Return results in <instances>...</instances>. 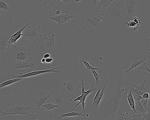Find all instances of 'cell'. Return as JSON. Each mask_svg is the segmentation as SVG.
<instances>
[{
	"mask_svg": "<svg viewBox=\"0 0 150 120\" xmlns=\"http://www.w3.org/2000/svg\"><path fill=\"white\" fill-rule=\"evenodd\" d=\"M127 90L120 80L110 84L104 98L86 120H115L117 110Z\"/></svg>",
	"mask_w": 150,
	"mask_h": 120,
	"instance_id": "1",
	"label": "cell"
},
{
	"mask_svg": "<svg viewBox=\"0 0 150 120\" xmlns=\"http://www.w3.org/2000/svg\"><path fill=\"white\" fill-rule=\"evenodd\" d=\"M127 21L135 17L140 18L144 13L145 0H120Z\"/></svg>",
	"mask_w": 150,
	"mask_h": 120,
	"instance_id": "2",
	"label": "cell"
},
{
	"mask_svg": "<svg viewBox=\"0 0 150 120\" xmlns=\"http://www.w3.org/2000/svg\"><path fill=\"white\" fill-rule=\"evenodd\" d=\"M82 20L79 26L83 31L89 33L103 29L100 26V22L103 21V17L100 18L93 15L92 12L83 11L81 13Z\"/></svg>",
	"mask_w": 150,
	"mask_h": 120,
	"instance_id": "3",
	"label": "cell"
},
{
	"mask_svg": "<svg viewBox=\"0 0 150 120\" xmlns=\"http://www.w3.org/2000/svg\"><path fill=\"white\" fill-rule=\"evenodd\" d=\"M104 18L110 21L124 20L125 16L120 1L111 2L106 8L103 14Z\"/></svg>",
	"mask_w": 150,
	"mask_h": 120,
	"instance_id": "4",
	"label": "cell"
},
{
	"mask_svg": "<svg viewBox=\"0 0 150 120\" xmlns=\"http://www.w3.org/2000/svg\"><path fill=\"white\" fill-rule=\"evenodd\" d=\"M30 107L28 105L23 106L21 103L18 101H16L15 102L11 103V104L8 108L5 111L2 112L4 116L7 114H16L30 115Z\"/></svg>",
	"mask_w": 150,
	"mask_h": 120,
	"instance_id": "5",
	"label": "cell"
},
{
	"mask_svg": "<svg viewBox=\"0 0 150 120\" xmlns=\"http://www.w3.org/2000/svg\"><path fill=\"white\" fill-rule=\"evenodd\" d=\"M81 83L82 85V94L81 95L75 99L69 102H67L66 104L63 105L62 106H64L66 104L70 103L71 102H76L79 101V102L73 108H71V109H74L76 107H77L79 104L81 103L82 107V109L83 110V113L84 114H85V101L86 99L87 96L90 93H91L92 91H94L96 90V88L93 85H92L89 88H88V90L86 91H85L84 89V85L85 83L84 82L83 80L82 79L81 80Z\"/></svg>",
	"mask_w": 150,
	"mask_h": 120,
	"instance_id": "6",
	"label": "cell"
},
{
	"mask_svg": "<svg viewBox=\"0 0 150 120\" xmlns=\"http://www.w3.org/2000/svg\"><path fill=\"white\" fill-rule=\"evenodd\" d=\"M12 58L17 62L27 61L30 55V51L28 48L23 47H17L11 53Z\"/></svg>",
	"mask_w": 150,
	"mask_h": 120,
	"instance_id": "7",
	"label": "cell"
},
{
	"mask_svg": "<svg viewBox=\"0 0 150 120\" xmlns=\"http://www.w3.org/2000/svg\"><path fill=\"white\" fill-rule=\"evenodd\" d=\"M35 27L29 26L25 28L22 32V37L32 41H35L41 37V35L37 33Z\"/></svg>",
	"mask_w": 150,
	"mask_h": 120,
	"instance_id": "8",
	"label": "cell"
},
{
	"mask_svg": "<svg viewBox=\"0 0 150 120\" xmlns=\"http://www.w3.org/2000/svg\"><path fill=\"white\" fill-rule=\"evenodd\" d=\"M16 4L13 0H0V13H5L7 16L11 14Z\"/></svg>",
	"mask_w": 150,
	"mask_h": 120,
	"instance_id": "9",
	"label": "cell"
},
{
	"mask_svg": "<svg viewBox=\"0 0 150 120\" xmlns=\"http://www.w3.org/2000/svg\"><path fill=\"white\" fill-rule=\"evenodd\" d=\"M30 21L27 23L24 26H21L19 30L17 32L13 34H12L10 39L8 41L7 45V49H8L10 44H12L14 47L16 48V45L17 41L22 36V32L24 29L28 25L31 24Z\"/></svg>",
	"mask_w": 150,
	"mask_h": 120,
	"instance_id": "10",
	"label": "cell"
},
{
	"mask_svg": "<svg viewBox=\"0 0 150 120\" xmlns=\"http://www.w3.org/2000/svg\"><path fill=\"white\" fill-rule=\"evenodd\" d=\"M58 66H57L51 69L43 70L33 71L32 72L21 75H11V77L13 78H27V77L36 75L42 73L51 72H55L58 73L60 71V70L58 69Z\"/></svg>",
	"mask_w": 150,
	"mask_h": 120,
	"instance_id": "11",
	"label": "cell"
},
{
	"mask_svg": "<svg viewBox=\"0 0 150 120\" xmlns=\"http://www.w3.org/2000/svg\"><path fill=\"white\" fill-rule=\"evenodd\" d=\"M114 0H100L96 2L95 6L91 7V10L94 14L96 12H99L103 15L104 11L107 6Z\"/></svg>",
	"mask_w": 150,
	"mask_h": 120,
	"instance_id": "12",
	"label": "cell"
},
{
	"mask_svg": "<svg viewBox=\"0 0 150 120\" xmlns=\"http://www.w3.org/2000/svg\"><path fill=\"white\" fill-rule=\"evenodd\" d=\"M73 16V14L71 13H61L56 15L50 17V18L56 21L58 25H62V24L67 21H70Z\"/></svg>",
	"mask_w": 150,
	"mask_h": 120,
	"instance_id": "13",
	"label": "cell"
},
{
	"mask_svg": "<svg viewBox=\"0 0 150 120\" xmlns=\"http://www.w3.org/2000/svg\"><path fill=\"white\" fill-rule=\"evenodd\" d=\"M106 75L107 74H105L104 75V78L103 80L102 81V83L100 87V88H99L94 99L93 103L91 105V106L93 108L94 110L96 109L97 108L100 102L101 99L103 98L104 93H105V86H103L102 90L101 91V89L104 81V80L105 77Z\"/></svg>",
	"mask_w": 150,
	"mask_h": 120,
	"instance_id": "14",
	"label": "cell"
},
{
	"mask_svg": "<svg viewBox=\"0 0 150 120\" xmlns=\"http://www.w3.org/2000/svg\"><path fill=\"white\" fill-rule=\"evenodd\" d=\"M12 34L8 35L6 33L0 36V53L4 55L7 48V43Z\"/></svg>",
	"mask_w": 150,
	"mask_h": 120,
	"instance_id": "15",
	"label": "cell"
},
{
	"mask_svg": "<svg viewBox=\"0 0 150 120\" xmlns=\"http://www.w3.org/2000/svg\"><path fill=\"white\" fill-rule=\"evenodd\" d=\"M64 94V92L62 89L59 88L56 89L52 97L53 103L61 104L63 101L62 97Z\"/></svg>",
	"mask_w": 150,
	"mask_h": 120,
	"instance_id": "16",
	"label": "cell"
},
{
	"mask_svg": "<svg viewBox=\"0 0 150 120\" xmlns=\"http://www.w3.org/2000/svg\"><path fill=\"white\" fill-rule=\"evenodd\" d=\"M12 69L16 70L20 68H25L26 67H33L34 64L33 62H26L23 61H19L16 62H11Z\"/></svg>",
	"mask_w": 150,
	"mask_h": 120,
	"instance_id": "17",
	"label": "cell"
},
{
	"mask_svg": "<svg viewBox=\"0 0 150 120\" xmlns=\"http://www.w3.org/2000/svg\"><path fill=\"white\" fill-rule=\"evenodd\" d=\"M49 94H44L43 95L37 96L35 99L33 101V103L36 105L37 109H39L40 107L42 104L45 103L46 101L50 97Z\"/></svg>",
	"mask_w": 150,
	"mask_h": 120,
	"instance_id": "18",
	"label": "cell"
},
{
	"mask_svg": "<svg viewBox=\"0 0 150 120\" xmlns=\"http://www.w3.org/2000/svg\"><path fill=\"white\" fill-rule=\"evenodd\" d=\"M61 84L65 86V91L71 94L75 92L76 88L74 80H68L66 82H63Z\"/></svg>",
	"mask_w": 150,
	"mask_h": 120,
	"instance_id": "19",
	"label": "cell"
},
{
	"mask_svg": "<svg viewBox=\"0 0 150 120\" xmlns=\"http://www.w3.org/2000/svg\"><path fill=\"white\" fill-rule=\"evenodd\" d=\"M54 37L55 33H52L45 38L46 40L44 44L45 48L49 49L55 45L56 43L54 40Z\"/></svg>",
	"mask_w": 150,
	"mask_h": 120,
	"instance_id": "20",
	"label": "cell"
},
{
	"mask_svg": "<svg viewBox=\"0 0 150 120\" xmlns=\"http://www.w3.org/2000/svg\"><path fill=\"white\" fill-rule=\"evenodd\" d=\"M115 120H131L129 112L122 110L116 112Z\"/></svg>",
	"mask_w": 150,
	"mask_h": 120,
	"instance_id": "21",
	"label": "cell"
},
{
	"mask_svg": "<svg viewBox=\"0 0 150 120\" xmlns=\"http://www.w3.org/2000/svg\"><path fill=\"white\" fill-rule=\"evenodd\" d=\"M126 97L127 98L129 103L134 112L135 113L139 112L135 110V100L132 95L131 90H129L127 92Z\"/></svg>",
	"mask_w": 150,
	"mask_h": 120,
	"instance_id": "22",
	"label": "cell"
},
{
	"mask_svg": "<svg viewBox=\"0 0 150 120\" xmlns=\"http://www.w3.org/2000/svg\"><path fill=\"white\" fill-rule=\"evenodd\" d=\"M41 106L44 107L43 109H46L48 110L47 111L41 112V115H43L51 110H52L53 109L55 108L59 107L58 105L53 104L51 103L44 104H42Z\"/></svg>",
	"mask_w": 150,
	"mask_h": 120,
	"instance_id": "23",
	"label": "cell"
},
{
	"mask_svg": "<svg viewBox=\"0 0 150 120\" xmlns=\"http://www.w3.org/2000/svg\"><path fill=\"white\" fill-rule=\"evenodd\" d=\"M83 113L82 112H72L70 113H65L63 114H58V115L57 118L59 119H61V118L63 117H68V116H82L85 115V114H83Z\"/></svg>",
	"mask_w": 150,
	"mask_h": 120,
	"instance_id": "24",
	"label": "cell"
},
{
	"mask_svg": "<svg viewBox=\"0 0 150 120\" xmlns=\"http://www.w3.org/2000/svg\"><path fill=\"white\" fill-rule=\"evenodd\" d=\"M131 120H146L140 112L135 113L132 109L129 111Z\"/></svg>",
	"mask_w": 150,
	"mask_h": 120,
	"instance_id": "25",
	"label": "cell"
},
{
	"mask_svg": "<svg viewBox=\"0 0 150 120\" xmlns=\"http://www.w3.org/2000/svg\"><path fill=\"white\" fill-rule=\"evenodd\" d=\"M27 79H28V78H14V79L12 80H8L1 83L0 84V88H1L4 86L11 84L16 82H17L18 81L22 80H25Z\"/></svg>",
	"mask_w": 150,
	"mask_h": 120,
	"instance_id": "26",
	"label": "cell"
},
{
	"mask_svg": "<svg viewBox=\"0 0 150 120\" xmlns=\"http://www.w3.org/2000/svg\"><path fill=\"white\" fill-rule=\"evenodd\" d=\"M135 108L136 111L141 113H146V111L142 105L139 101L135 100Z\"/></svg>",
	"mask_w": 150,
	"mask_h": 120,
	"instance_id": "27",
	"label": "cell"
},
{
	"mask_svg": "<svg viewBox=\"0 0 150 120\" xmlns=\"http://www.w3.org/2000/svg\"><path fill=\"white\" fill-rule=\"evenodd\" d=\"M145 80H144L142 83L140 85H137L134 84H132L135 88L136 89L139 90L143 91L145 92H148L149 90L146 89L144 87V85Z\"/></svg>",
	"mask_w": 150,
	"mask_h": 120,
	"instance_id": "28",
	"label": "cell"
},
{
	"mask_svg": "<svg viewBox=\"0 0 150 120\" xmlns=\"http://www.w3.org/2000/svg\"><path fill=\"white\" fill-rule=\"evenodd\" d=\"M83 58L80 61V62H83L85 65L86 69L88 70L93 69L95 70L96 71H98L99 69V67H94L91 66L89 63L86 61V59L83 57Z\"/></svg>",
	"mask_w": 150,
	"mask_h": 120,
	"instance_id": "29",
	"label": "cell"
},
{
	"mask_svg": "<svg viewBox=\"0 0 150 120\" xmlns=\"http://www.w3.org/2000/svg\"><path fill=\"white\" fill-rule=\"evenodd\" d=\"M145 60V58L143 59L142 60H140L139 61H133L129 68L126 70V72L127 73H128L132 69L136 67L137 65H139L141 63H143L144 61Z\"/></svg>",
	"mask_w": 150,
	"mask_h": 120,
	"instance_id": "30",
	"label": "cell"
},
{
	"mask_svg": "<svg viewBox=\"0 0 150 120\" xmlns=\"http://www.w3.org/2000/svg\"><path fill=\"white\" fill-rule=\"evenodd\" d=\"M91 70L96 80V82L95 84V85H97L100 82L99 80V75L96 72V71L95 70L92 69Z\"/></svg>",
	"mask_w": 150,
	"mask_h": 120,
	"instance_id": "31",
	"label": "cell"
},
{
	"mask_svg": "<svg viewBox=\"0 0 150 120\" xmlns=\"http://www.w3.org/2000/svg\"><path fill=\"white\" fill-rule=\"evenodd\" d=\"M127 26L128 27H134L138 25L137 23L133 20H132L126 21Z\"/></svg>",
	"mask_w": 150,
	"mask_h": 120,
	"instance_id": "32",
	"label": "cell"
},
{
	"mask_svg": "<svg viewBox=\"0 0 150 120\" xmlns=\"http://www.w3.org/2000/svg\"><path fill=\"white\" fill-rule=\"evenodd\" d=\"M130 90H131L132 92H134L136 94L141 96H142L143 94L145 93L144 92L136 89L134 86L131 87Z\"/></svg>",
	"mask_w": 150,
	"mask_h": 120,
	"instance_id": "33",
	"label": "cell"
},
{
	"mask_svg": "<svg viewBox=\"0 0 150 120\" xmlns=\"http://www.w3.org/2000/svg\"><path fill=\"white\" fill-rule=\"evenodd\" d=\"M149 98H142L140 99L139 101L142 105L144 109H145L147 107V103L148 101Z\"/></svg>",
	"mask_w": 150,
	"mask_h": 120,
	"instance_id": "34",
	"label": "cell"
},
{
	"mask_svg": "<svg viewBox=\"0 0 150 120\" xmlns=\"http://www.w3.org/2000/svg\"><path fill=\"white\" fill-rule=\"evenodd\" d=\"M131 93L134 99L136 101H139L141 99L143 98L142 96L139 95L134 94L132 91Z\"/></svg>",
	"mask_w": 150,
	"mask_h": 120,
	"instance_id": "35",
	"label": "cell"
},
{
	"mask_svg": "<svg viewBox=\"0 0 150 120\" xmlns=\"http://www.w3.org/2000/svg\"><path fill=\"white\" fill-rule=\"evenodd\" d=\"M141 114L146 120H150V112H146Z\"/></svg>",
	"mask_w": 150,
	"mask_h": 120,
	"instance_id": "36",
	"label": "cell"
},
{
	"mask_svg": "<svg viewBox=\"0 0 150 120\" xmlns=\"http://www.w3.org/2000/svg\"><path fill=\"white\" fill-rule=\"evenodd\" d=\"M145 46L147 48L149 51L150 50V36L146 40Z\"/></svg>",
	"mask_w": 150,
	"mask_h": 120,
	"instance_id": "37",
	"label": "cell"
},
{
	"mask_svg": "<svg viewBox=\"0 0 150 120\" xmlns=\"http://www.w3.org/2000/svg\"><path fill=\"white\" fill-rule=\"evenodd\" d=\"M143 63L145 66V67H141L139 66V69L140 70V69H143L145 70H147L149 72H150V69H149L148 68V67H147L145 62H144Z\"/></svg>",
	"mask_w": 150,
	"mask_h": 120,
	"instance_id": "38",
	"label": "cell"
},
{
	"mask_svg": "<svg viewBox=\"0 0 150 120\" xmlns=\"http://www.w3.org/2000/svg\"><path fill=\"white\" fill-rule=\"evenodd\" d=\"M144 98H150L149 94L148 92L144 93L142 96Z\"/></svg>",
	"mask_w": 150,
	"mask_h": 120,
	"instance_id": "39",
	"label": "cell"
},
{
	"mask_svg": "<svg viewBox=\"0 0 150 120\" xmlns=\"http://www.w3.org/2000/svg\"><path fill=\"white\" fill-rule=\"evenodd\" d=\"M148 106L145 109L146 112H150V99L148 101Z\"/></svg>",
	"mask_w": 150,
	"mask_h": 120,
	"instance_id": "40",
	"label": "cell"
},
{
	"mask_svg": "<svg viewBox=\"0 0 150 120\" xmlns=\"http://www.w3.org/2000/svg\"><path fill=\"white\" fill-rule=\"evenodd\" d=\"M53 60L52 58H49L46 59V62L48 63H50Z\"/></svg>",
	"mask_w": 150,
	"mask_h": 120,
	"instance_id": "41",
	"label": "cell"
},
{
	"mask_svg": "<svg viewBox=\"0 0 150 120\" xmlns=\"http://www.w3.org/2000/svg\"><path fill=\"white\" fill-rule=\"evenodd\" d=\"M92 2L91 4V7L95 6L96 3V0H91Z\"/></svg>",
	"mask_w": 150,
	"mask_h": 120,
	"instance_id": "42",
	"label": "cell"
},
{
	"mask_svg": "<svg viewBox=\"0 0 150 120\" xmlns=\"http://www.w3.org/2000/svg\"><path fill=\"white\" fill-rule=\"evenodd\" d=\"M50 54L49 53H47L45 54L43 56V58H45V59L50 58Z\"/></svg>",
	"mask_w": 150,
	"mask_h": 120,
	"instance_id": "43",
	"label": "cell"
},
{
	"mask_svg": "<svg viewBox=\"0 0 150 120\" xmlns=\"http://www.w3.org/2000/svg\"><path fill=\"white\" fill-rule=\"evenodd\" d=\"M50 0H44L43 2L44 5L47 3Z\"/></svg>",
	"mask_w": 150,
	"mask_h": 120,
	"instance_id": "44",
	"label": "cell"
},
{
	"mask_svg": "<svg viewBox=\"0 0 150 120\" xmlns=\"http://www.w3.org/2000/svg\"><path fill=\"white\" fill-rule=\"evenodd\" d=\"M61 11L60 10H58L56 11V13L57 15H58L61 14Z\"/></svg>",
	"mask_w": 150,
	"mask_h": 120,
	"instance_id": "45",
	"label": "cell"
},
{
	"mask_svg": "<svg viewBox=\"0 0 150 120\" xmlns=\"http://www.w3.org/2000/svg\"><path fill=\"white\" fill-rule=\"evenodd\" d=\"M41 62L44 63L46 62V59L44 58H42L41 60Z\"/></svg>",
	"mask_w": 150,
	"mask_h": 120,
	"instance_id": "46",
	"label": "cell"
},
{
	"mask_svg": "<svg viewBox=\"0 0 150 120\" xmlns=\"http://www.w3.org/2000/svg\"><path fill=\"white\" fill-rule=\"evenodd\" d=\"M62 0L64 1V2H66L67 3L68 1V0Z\"/></svg>",
	"mask_w": 150,
	"mask_h": 120,
	"instance_id": "47",
	"label": "cell"
},
{
	"mask_svg": "<svg viewBox=\"0 0 150 120\" xmlns=\"http://www.w3.org/2000/svg\"><path fill=\"white\" fill-rule=\"evenodd\" d=\"M76 2H79L81 0H74Z\"/></svg>",
	"mask_w": 150,
	"mask_h": 120,
	"instance_id": "48",
	"label": "cell"
},
{
	"mask_svg": "<svg viewBox=\"0 0 150 120\" xmlns=\"http://www.w3.org/2000/svg\"><path fill=\"white\" fill-rule=\"evenodd\" d=\"M149 52H150V50H149Z\"/></svg>",
	"mask_w": 150,
	"mask_h": 120,
	"instance_id": "49",
	"label": "cell"
}]
</instances>
